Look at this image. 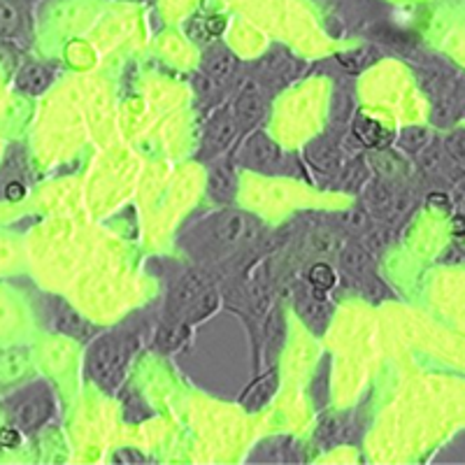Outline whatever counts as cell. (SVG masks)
<instances>
[{
    "label": "cell",
    "instance_id": "6da1fadb",
    "mask_svg": "<svg viewBox=\"0 0 465 465\" xmlns=\"http://www.w3.org/2000/svg\"><path fill=\"white\" fill-rule=\"evenodd\" d=\"M89 368H91V375L101 381V384L114 386L116 381H119V377H122V371H124V359L114 340L105 338L101 340V342H95V347L91 349Z\"/></svg>",
    "mask_w": 465,
    "mask_h": 465
},
{
    "label": "cell",
    "instance_id": "7a4b0ae2",
    "mask_svg": "<svg viewBox=\"0 0 465 465\" xmlns=\"http://www.w3.org/2000/svg\"><path fill=\"white\" fill-rule=\"evenodd\" d=\"M259 231V223L244 214H222L214 222V240L222 244H238L242 240H252Z\"/></svg>",
    "mask_w": 465,
    "mask_h": 465
},
{
    "label": "cell",
    "instance_id": "3957f363",
    "mask_svg": "<svg viewBox=\"0 0 465 465\" xmlns=\"http://www.w3.org/2000/svg\"><path fill=\"white\" fill-rule=\"evenodd\" d=\"M247 153L249 159L254 161L256 165L280 163V147H277L270 138H265L263 133H259V135H254V138L249 140Z\"/></svg>",
    "mask_w": 465,
    "mask_h": 465
},
{
    "label": "cell",
    "instance_id": "277c9868",
    "mask_svg": "<svg viewBox=\"0 0 465 465\" xmlns=\"http://www.w3.org/2000/svg\"><path fill=\"white\" fill-rule=\"evenodd\" d=\"M205 289H207L205 275L198 272V270H191V272H186V275L182 277L180 286H177V293H174V302H177L180 307L191 305V302L196 301Z\"/></svg>",
    "mask_w": 465,
    "mask_h": 465
},
{
    "label": "cell",
    "instance_id": "5b68a950",
    "mask_svg": "<svg viewBox=\"0 0 465 465\" xmlns=\"http://www.w3.org/2000/svg\"><path fill=\"white\" fill-rule=\"evenodd\" d=\"M235 65H238V61H235L228 52H223V49L210 52L205 56V61H203L205 74L212 77V80H228V77L235 73Z\"/></svg>",
    "mask_w": 465,
    "mask_h": 465
},
{
    "label": "cell",
    "instance_id": "8992f818",
    "mask_svg": "<svg viewBox=\"0 0 465 465\" xmlns=\"http://www.w3.org/2000/svg\"><path fill=\"white\" fill-rule=\"evenodd\" d=\"M275 389H277V375H275V372L263 375L259 381H256V384H252V389H249V391L242 396L244 407H247V410H259V407H263L265 402L272 398Z\"/></svg>",
    "mask_w": 465,
    "mask_h": 465
},
{
    "label": "cell",
    "instance_id": "52a82bcc",
    "mask_svg": "<svg viewBox=\"0 0 465 465\" xmlns=\"http://www.w3.org/2000/svg\"><path fill=\"white\" fill-rule=\"evenodd\" d=\"M340 263L351 275H365V272L372 270V256L368 254V249L359 247V244H349V247L342 249Z\"/></svg>",
    "mask_w": 465,
    "mask_h": 465
},
{
    "label": "cell",
    "instance_id": "ba28073f",
    "mask_svg": "<svg viewBox=\"0 0 465 465\" xmlns=\"http://www.w3.org/2000/svg\"><path fill=\"white\" fill-rule=\"evenodd\" d=\"M354 135L368 147H380V144H386L391 140V133H386L380 124L368 119V116H361L354 124Z\"/></svg>",
    "mask_w": 465,
    "mask_h": 465
},
{
    "label": "cell",
    "instance_id": "9c48e42d",
    "mask_svg": "<svg viewBox=\"0 0 465 465\" xmlns=\"http://www.w3.org/2000/svg\"><path fill=\"white\" fill-rule=\"evenodd\" d=\"M28 371V359L24 351L12 349V351H3L0 354V380L12 381L26 375Z\"/></svg>",
    "mask_w": 465,
    "mask_h": 465
},
{
    "label": "cell",
    "instance_id": "30bf717a",
    "mask_svg": "<svg viewBox=\"0 0 465 465\" xmlns=\"http://www.w3.org/2000/svg\"><path fill=\"white\" fill-rule=\"evenodd\" d=\"M49 414V402L43 401V398H35V401H28L19 407V412H16V419L22 423L24 429H35L40 423L47 419Z\"/></svg>",
    "mask_w": 465,
    "mask_h": 465
},
{
    "label": "cell",
    "instance_id": "8fae6325",
    "mask_svg": "<svg viewBox=\"0 0 465 465\" xmlns=\"http://www.w3.org/2000/svg\"><path fill=\"white\" fill-rule=\"evenodd\" d=\"M207 186H210V193L217 201H228L232 191H235V177H232V173L226 165H217L210 173V184Z\"/></svg>",
    "mask_w": 465,
    "mask_h": 465
},
{
    "label": "cell",
    "instance_id": "7c38bea8",
    "mask_svg": "<svg viewBox=\"0 0 465 465\" xmlns=\"http://www.w3.org/2000/svg\"><path fill=\"white\" fill-rule=\"evenodd\" d=\"M307 156H310V161H312V163L322 170H333V168H338V163H340V156H338V152H335L333 144L323 143V140H317L312 147L307 149Z\"/></svg>",
    "mask_w": 465,
    "mask_h": 465
},
{
    "label": "cell",
    "instance_id": "4fadbf2b",
    "mask_svg": "<svg viewBox=\"0 0 465 465\" xmlns=\"http://www.w3.org/2000/svg\"><path fill=\"white\" fill-rule=\"evenodd\" d=\"M56 326L61 333H68L73 335V338H82V335H84L86 323L80 314L74 312V310H70V307H61L56 314Z\"/></svg>",
    "mask_w": 465,
    "mask_h": 465
},
{
    "label": "cell",
    "instance_id": "5bb4252c",
    "mask_svg": "<svg viewBox=\"0 0 465 465\" xmlns=\"http://www.w3.org/2000/svg\"><path fill=\"white\" fill-rule=\"evenodd\" d=\"M249 301H252V310L254 314H263L270 305V291L268 282L263 275H256L254 280H249Z\"/></svg>",
    "mask_w": 465,
    "mask_h": 465
},
{
    "label": "cell",
    "instance_id": "9a60e30c",
    "mask_svg": "<svg viewBox=\"0 0 465 465\" xmlns=\"http://www.w3.org/2000/svg\"><path fill=\"white\" fill-rule=\"evenodd\" d=\"M235 112H238L240 122L256 124L263 116V103H261L259 95L244 94L238 101V105H235Z\"/></svg>",
    "mask_w": 465,
    "mask_h": 465
},
{
    "label": "cell",
    "instance_id": "2e32d148",
    "mask_svg": "<svg viewBox=\"0 0 465 465\" xmlns=\"http://www.w3.org/2000/svg\"><path fill=\"white\" fill-rule=\"evenodd\" d=\"M49 73L37 65H31V68H24L22 74H19V86L24 91H31V94H40V91L47 86Z\"/></svg>",
    "mask_w": 465,
    "mask_h": 465
},
{
    "label": "cell",
    "instance_id": "e0dca14e",
    "mask_svg": "<svg viewBox=\"0 0 465 465\" xmlns=\"http://www.w3.org/2000/svg\"><path fill=\"white\" fill-rule=\"evenodd\" d=\"M214 307H217V293L210 289H205L201 296L196 298V301L191 302L186 317H189V322H198V319L207 317V314H210Z\"/></svg>",
    "mask_w": 465,
    "mask_h": 465
},
{
    "label": "cell",
    "instance_id": "ac0fdd59",
    "mask_svg": "<svg viewBox=\"0 0 465 465\" xmlns=\"http://www.w3.org/2000/svg\"><path fill=\"white\" fill-rule=\"evenodd\" d=\"M232 138H235V126H232L231 122H217L210 128V138H207V143L214 149H222L226 147L228 143H232Z\"/></svg>",
    "mask_w": 465,
    "mask_h": 465
},
{
    "label": "cell",
    "instance_id": "d6986e66",
    "mask_svg": "<svg viewBox=\"0 0 465 465\" xmlns=\"http://www.w3.org/2000/svg\"><path fill=\"white\" fill-rule=\"evenodd\" d=\"M265 338H268V344L272 349L282 347V340H284V319H282L280 310L270 314L268 323H265Z\"/></svg>",
    "mask_w": 465,
    "mask_h": 465
},
{
    "label": "cell",
    "instance_id": "ffe728a7",
    "mask_svg": "<svg viewBox=\"0 0 465 465\" xmlns=\"http://www.w3.org/2000/svg\"><path fill=\"white\" fill-rule=\"evenodd\" d=\"M426 143H429V131L426 128H405L401 135V144L405 149H410V152H419V149L426 147Z\"/></svg>",
    "mask_w": 465,
    "mask_h": 465
},
{
    "label": "cell",
    "instance_id": "44dd1931",
    "mask_svg": "<svg viewBox=\"0 0 465 465\" xmlns=\"http://www.w3.org/2000/svg\"><path fill=\"white\" fill-rule=\"evenodd\" d=\"M16 26H19V12L10 3L0 0V33L10 35V33L16 31Z\"/></svg>",
    "mask_w": 465,
    "mask_h": 465
},
{
    "label": "cell",
    "instance_id": "7402d4cb",
    "mask_svg": "<svg viewBox=\"0 0 465 465\" xmlns=\"http://www.w3.org/2000/svg\"><path fill=\"white\" fill-rule=\"evenodd\" d=\"M340 223H342L347 231H354V232H365L368 228L372 226L371 219H368V214H365V212H359V210H351V212H347V214H342V217H340Z\"/></svg>",
    "mask_w": 465,
    "mask_h": 465
},
{
    "label": "cell",
    "instance_id": "603a6c76",
    "mask_svg": "<svg viewBox=\"0 0 465 465\" xmlns=\"http://www.w3.org/2000/svg\"><path fill=\"white\" fill-rule=\"evenodd\" d=\"M363 235H365V242H368V247L371 249H384L386 244L391 242V231L384 226H371Z\"/></svg>",
    "mask_w": 465,
    "mask_h": 465
},
{
    "label": "cell",
    "instance_id": "cb8c5ba5",
    "mask_svg": "<svg viewBox=\"0 0 465 465\" xmlns=\"http://www.w3.org/2000/svg\"><path fill=\"white\" fill-rule=\"evenodd\" d=\"M338 61L344 65V68L351 70V73H359V70H363V68H368L371 64H375L377 54H371V56H363V52L347 54V56H338Z\"/></svg>",
    "mask_w": 465,
    "mask_h": 465
},
{
    "label": "cell",
    "instance_id": "d4e9b609",
    "mask_svg": "<svg viewBox=\"0 0 465 465\" xmlns=\"http://www.w3.org/2000/svg\"><path fill=\"white\" fill-rule=\"evenodd\" d=\"M310 282H312L314 286H319V289H331V286L335 284V272L328 265L319 263L314 265L312 272H310Z\"/></svg>",
    "mask_w": 465,
    "mask_h": 465
},
{
    "label": "cell",
    "instance_id": "484cf974",
    "mask_svg": "<svg viewBox=\"0 0 465 465\" xmlns=\"http://www.w3.org/2000/svg\"><path fill=\"white\" fill-rule=\"evenodd\" d=\"M419 163H421L423 170H435L440 163V144H430V147H426L421 152V156H419Z\"/></svg>",
    "mask_w": 465,
    "mask_h": 465
},
{
    "label": "cell",
    "instance_id": "4316f807",
    "mask_svg": "<svg viewBox=\"0 0 465 465\" xmlns=\"http://www.w3.org/2000/svg\"><path fill=\"white\" fill-rule=\"evenodd\" d=\"M338 430H340V423L335 421L333 417L323 419V423L319 426V438H322L323 442H333V440L338 438Z\"/></svg>",
    "mask_w": 465,
    "mask_h": 465
},
{
    "label": "cell",
    "instance_id": "83f0119b",
    "mask_svg": "<svg viewBox=\"0 0 465 465\" xmlns=\"http://www.w3.org/2000/svg\"><path fill=\"white\" fill-rule=\"evenodd\" d=\"M116 463H143L144 456L135 450H122L114 454Z\"/></svg>",
    "mask_w": 465,
    "mask_h": 465
},
{
    "label": "cell",
    "instance_id": "f1b7e54d",
    "mask_svg": "<svg viewBox=\"0 0 465 465\" xmlns=\"http://www.w3.org/2000/svg\"><path fill=\"white\" fill-rule=\"evenodd\" d=\"M19 442H22V435L16 433V430H12V429L0 430V447H7V450H12V447H16Z\"/></svg>",
    "mask_w": 465,
    "mask_h": 465
},
{
    "label": "cell",
    "instance_id": "f546056e",
    "mask_svg": "<svg viewBox=\"0 0 465 465\" xmlns=\"http://www.w3.org/2000/svg\"><path fill=\"white\" fill-rule=\"evenodd\" d=\"M450 149H451V153H454V156H459V161L463 159V133L459 131V135H451L450 138Z\"/></svg>",
    "mask_w": 465,
    "mask_h": 465
},
{
    "label": "cell",
    "instance_id": "4dcf8cb0",
    "mask_svg": "<svg viewBox=\"0 0 465 465\" xmlns=\"http://www.w3.org/2000/svg\"><path fill=\"white\" fill-rule=\"evenodd\" d=\"M193 84H196V89L201 91V94H210L212 77H207V74H196V77H193Z\"/></svg>",
    "mask_w": 465,
    "mask_h": 465
},
{
    "label": "cell",
    "instance_id": "1f68e13d",
    "mask_svg": "<svg viewBox=\"0 0 465 465\" xmlns=\"http://www.w3.org/2000/svg\"><path fill=\"white\" fill-rule=\"evenodd\" d=\"M429 203L433 207H450V198H447V193H430Z\"/></svg>",
    "mask_w": 465,
    "mask_h": 465
},
{
    "label": "cell",
    "instance_id": "d6a6232c",
    "mask_svg": "<svg viewBox=\"0 0 465 465\" xmlns=\"http://www.w3.org/2000/svg\"><path fill=\"white\" fill-rule=\"evenodd\" d=\"M7 198H12V201H19V198H24V186L22 184H10L7 186Z\"/></svg>",
    "mask_w": 465,
    "mask_h": 465
},
{
    "label": "cell",
    "instance_id": "836d02e7",
    "mask_svg": "<svg viewBox=\"0 0 465 465\" xmlns=\"http://www.w3.org/2000/svg\"><path fill=\"white\" fill-rule=\"evenodd\" d=\"M223 28V19H217V22H210V33L212 35H217V33H222Z\"/></svg>",
    "mask_w": 465,
    "mask_h": 465
}]
</instances>
